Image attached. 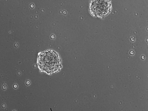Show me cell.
Returning <instances> with one entry per match:
<instances>
[{
    "instance_id": "6da1fadb",
    "label": "cell",
    "mask_w": 148,
    "mask_h": 111,
    "mask_svg": "<svg viewBox=\"0 0 148 111\" xmlns=\"http://www.w3.org/2000/svg\"><path fill=\"white\" fill-rule=\"evenodd\" d=\"M38 63L40 69L48 74L57 71L59 67L58 55L52 50H47L41 53L38 56Z\"/></svg>"
},
{
    "instance_id": "7a4b0ae2",
    "label": "cell",
    "mask_w": 148,
    "mask_h": 111,
    "mask_svg": "<svg viewBox=\"0 0 148 111\" xmlns=\"http://www.w3.org/2000/svg\"><path fill=\"white\" fill-rule=\"evenodd\" d=\"M111 5L109 0H93L90 6L91 12L96 17L106 15L110 12Z\"/></svg>"
}]
</instances>
